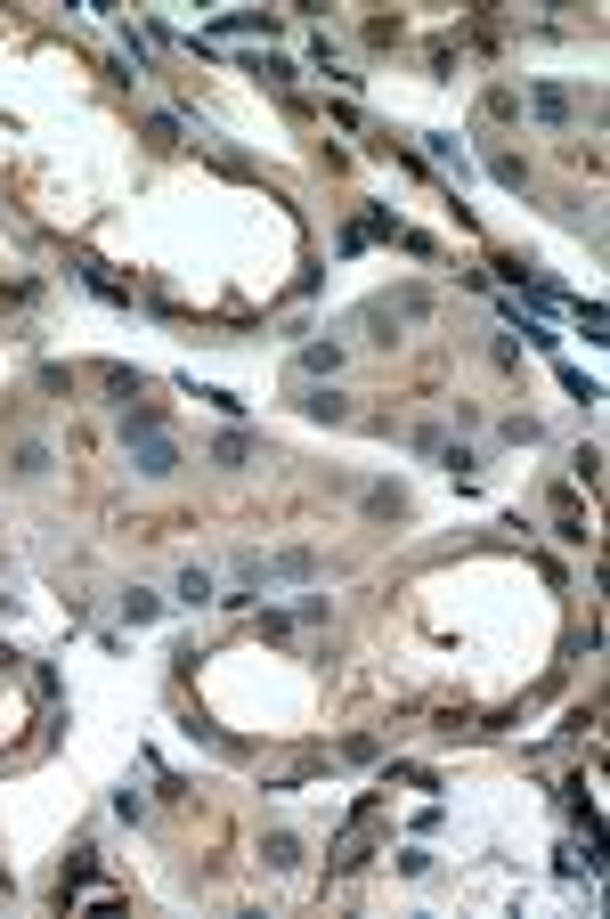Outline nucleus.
<instances>
[{
    "mask_svg": "<svg viewBox=\"0 0 610 919\" xmlns=\"http://www.w3.org/2000/svg\"><path fill=\"white\" fill-rule=\"evenodd\" d=\"M301 366H310V375H334V366H342V342H310V350H301Z\"/></svg>",
    "mask_w": 610,
    "mask_h": 919,
    "instance_id": "nucleus-3",
    "label": "nucleus"
},
{
    "mask_svg": "<svg viewBox=\"0 0 610 919\" xmlns=\"http://www.w3.org/2000/svg\"><path fill=\"white\" fill-rule=\"evenodd\" d=\"M529 106H537V122H570V98H562V90H529Z\"/></svg>",
    "mask_w": 610,
    "mask_h": 919,
    "instance_id": "nucleus-4",
    "label": "nucleus"
},
{
    "mask_svg": "<svg viewBox=\"0 0 610 919\" xmlns=\"http://www.w3.org/2000/svg\"><path fill=\"white\" fill-rule=\"evenodd\" d=\"M171 464H179V456H171V440H163V432H155V440H139V472H147V480H163Z\"/></svg>",
    "mask_w": 610,
    "mask_h": 919,
    "instance_id": "nucleus-1",
    "label": "nucleus"
},
{
    "mask_svg": "<svg viewBox=\"0 0 610 919\" xmlns=\"http://www.w3.org/2000/svg\"><path fill=\"white\" fill-rule=\"evenodd\" d=\"M171 594H179V602H188V610H204V602H220L204 570H179V586H171Z\"/></svg>",
    "mask_w": 610,
    "mask_h": 919,
    "instance_id": "nucleus-2",
    "label": "nucleus"
}]
</instances>
